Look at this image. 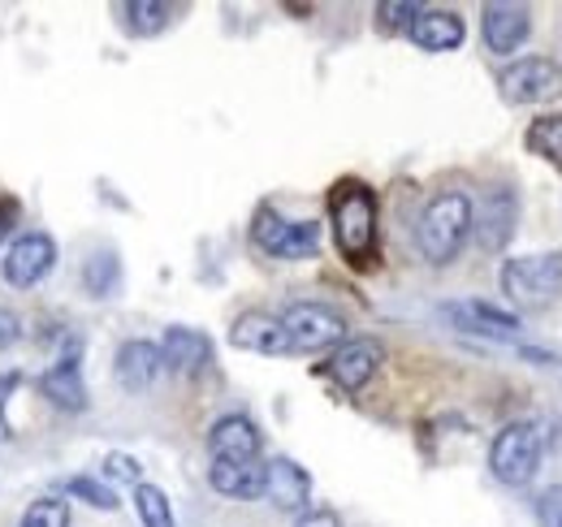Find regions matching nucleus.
<instances>
[{"label": "nucleus", "instance_id": "f03ea898", "mask_svg": "<svg viewBox=\"0 0 562 527\" xmlns=\"http://www.w3.org/2000/svg\"><path fill=\"white\" fill-rule=\"evenodd\" d=\"M472 234V199L463 191L432 195L416 221V247L428 264H450Z\"/></svg>", "mask_w": 562, "mask_h": 527}, {"label": "nucleus", "instance_id": "2eb2a0df", "mask_svg": "<svg viewBox=\"0 0 562 527\" xmlns=\"http://www.w3.org/2000/svg\"><path fill=\"white\" fill-rule=\"evenodd\" d=\"M229 346L251 355H290V337L273 312H243L229 329Z\"/></svg>", "mask_w": 562, "mask_h": 527}, {"label": "nucleus", "instance_id": "aec40b11", "mask_svg": "<svg viewBox=\"0 0 562 527\" xmlns=\"http://www.w3.org/2000/svg\"><path fill=\"white\" fill-rule=\"evenodd\" d=\"M209 484L225 497H265V459L251 462H212L209 467Z\"/></svg>", "mask_w": 562, "mask_h": 527}, {"label": "nucleus", "instance_id": "423d86ee", "mask_svg": "<svg viewBox=\"0 0 562 527\" xmlns=\"http://www.w3.org/2000/svg\"><path fill=\"white\" fill-rule=\"evenodd\" d=\"M285 337H290V350H338L347 341V316L325 307V303H290L278 316Z\"/></svg>", "mask_w": 562, "mask_h": 527}, {"label": "nucleus", "instance_id": "1a4fd4ad", "mask_svg": "<svg viewBox=\"0 0 562 527\" xmlns=\"http://www.w3.org/2000/svg\"><path fill=\"white\" fill-rule=\"evenodd\" d=\"M519 221V195L510 187H490L481 203H472V234L481 238L485 251H502L515 234Z\"/></svg>", "mask_w": 562, "mask_h": 527}, {"label": "nucleus", "instance_id": "7c9ffc66", "mask_svg": "<svg viewBox=\"0 0 562 527\" xmlns=\"http://www.w3.org/2000/svg\"><path fill=\"white\" fill-rule=\"evenodd\" d=\"M18 337H22V321L9 307H0V346H13Z\"/></svg>", "mask_w": 562, "mask_h": 527}, {"label": "nucleus", "instance_id": "a878e982", "mask_svg": "<svg viewBox=\"0 0 562 527\" xmlns=\"http://www.w3.org/2000/svg\"><path fill=\"white\" fill-rule=\"evenodd\" d=\"M66 493L82 497V502L95 506V511H117V506H122L117 493H113L104 480H95V475H74V480H66Z\"/></svg>", "mask_w": 562, "mask_h": 527}, {"label": "nucleus", "instance_id": "9d476101", "mask_svg": "<svg viewBox=\"0 0 562 527\" xmlns=\"http://www.w3.org/2000/svg\"><path fill=\"white\" fill-rule=\"evenodd\" d=\"M441 316H446L459 333H472V337H485V341H515L519 329H524L515 312H502V307L481 303V299L446 303V307H441Z\"/></svg>", "mask_w": 562, "mask_h": 527}, {"label": "nucleus", "instance_id": "cd10ccee", "mask_svg": "<svg viewBox=\"0 0 562 527\" xmlns=\"http://www.w3.org/2000/svg\"><path fill=\"white\" fill-rule=\"evenodd\" d=\"M104 480H122V484H143V462L135 455H122V450H113V455H104Z\"/></svg>", "mask_w": 562, "mask_h": 527}, {"label": "nucleus", "instance_id": "72a5a7b5", "mask_svg": "<svg viewBox=\"0 0 562 527\" xmlns=\"http://www.w3.org/2000/svg\"><path fill=\"white\" fill-rule=\"evenodd\" d=\"M554 527H562V515H559V524H554Z\"/></svg>", "mask_w": 562, "mask_h": 527}, {"label": "nucleus", "instance_id": "39448f33", "mask_svg": "<svg viewBox=\"0 0 562 527\" xmlns=\"http://www.w3.org/2000/svg\"><path fill=\"white\" fill-rule=\"evenodd\" d=\"M251 243L273 260H312L321 247V225L316 221H285L278 208L265 203L251 221Z\"/></svg>", "mask_w": 562, "mask_h": 527}, {"label": "nucleus", "instance_id": "ddd939ff", "mask_svg": "<svg viewBox=\"0 0 562 527\" xmlns=\"http://www.w3.org/2000/svg\"><path fill=\"white\" fill-rule=\"evenodd\" d=\"M265 497H269L278 511L303 515L307 502H312V475H307L294 459L278 455V459L265 462Z\"/></svg>", "mask_w": 562, "mask_h": 527}, {"label": "nucleus", "instance_id": "20e7f679", "mask_svg": "<svg viewBox=\"0 0 562 527\" xmlns=\"http://www.w3.org/2000/svg\"><path fill=\"white\" fill-rule=\"evenodd\" d=\"M541 455H546V437L532 419H515L506 424L490 446V471L493 480H502L506 489H524L537 480L541 471Z\"/></svg>", "mask_w": 562, "mask_h": 527}, {"label": "nucleus", "instance_id": "c85d7f7f", "mask_svg": "<svg viewBox=\"0 0 562 527\" xmlns=\"http://www.w3.org/2000/svg\"><path fill=\"white\" fill-rule=\"evenodd\" d=\"M294 527H342V519H338V511L316 506V511H303V515L294 519Z\"/></svg>", "mask_w": 562, "mask_h": 527}, {"label": "nucleus", "instance_id": "412c9836", "mask_svg": "<svg viewBox=\"0 0 562 527\" xmlns=\"http://www.w3.org/2000/svg\"><path fill=\"white\" fill-rule=\"evenodd\" d=\"M169 18H173V9L169 4H160V0H126V4H117V22L131 31V35H160L165 26H169Z\"/></svg>", "mask_w": 562, "mask_h": 527}, {"label": "nucleus", "instance_id": "f257e3e1", "mask_svg": "<svg viewBox=\"0 0 562 527\" xmlns=\"http://www.w3.org/2000/svg\"><path fill=\"white\" fill-rule=\"evenodd\" d=\"M329 216H334V243L342 260L355 268H368L376 260V195L363 182H338L329 195Z\"/></svg>", "mask_w": 562, "mask_h": 527}, {"label": "nucleus", "instance_id": "0eeeda50", "mask_svg": "<svg viewBox=\"0 0 562 527\" xmlns=\"http://www.w3.org/2000/svg\"><path fill=\"white\" fill-rule=\"evenodd\" d=\"M506 104H550L562 96V66L550 57H519L497 74Z\"/></svg>", "mask_w": 562, "mask_h": 527}, {"label": "nucleus", "instance_id": "6ab92c4d", "mask_svg": "<svg viewBox=\"0 0 562 527\" xmlns=\"http://www.w3.org/2000/svg\"><path fill=\"white\" fill-rule=\"evenodd\" d=\"M165 372V359H160V346H151V341H126L122 350H117V381L131 390V394H143L156 377Z\"/></svg>", "mask_w": 562, "mask_h": 527}, {"label": "nucleus", "instance_id": "7ed1b4c3", "mask_svg": "<svg viewBox=\"0 0 562 527\" xmlns=\"http://www.w3.org/2000/svg\"><path fill=\"white\" fill-rule=\"evenodd\" d=\"M502 294L519 312H546L562 294V251L550 256H515L502 264Z\"/></svg>", "mask_w": 562, "mask_h": 527}, {"label": "nucleus", "instance_id": "393cba45", "mask_svg": "<svg viewBox=\"0 0 562 527\" xmlns=\"http://www.w3.org/2000/svg\"><path fill=\"white\" fill-rule=\"evenodd\" d=\"M82 281H87V290L95 294V299H109L113 290H117V281H122V264L113 251H104V256H95V260L82 268Z\"/></svg>", "mask_w": 562, "mask_h": 527}, {"label": "nucleus", "instance_id": "a211bd4d", "mask_svg": "<svg viewBox=\"0 0 562 527\" xmlns=\"http://www.w3.org/2000/svg\"><path fill=\"white\" fill-rule=\"evenodd\" d=\"M44 394L53 406H61V411H82L87 406V385H82V363H78V346H66V355L44 372Z\"/></svg>", "mask_w": 562, "mask_h": 527}, {"label": "nucleus", "instance_id": "5701e85b", "mask_svg": "<svg viewBox=\"0 0 562 527\" xmlns=\"http://www.w3.org/2000/svg\"><path fill=\"white\" fill-rule=\"evenodd\" d=\"M135 511H139L143 527H178L165 489H156V484H139V489H135Z\"/></svg>", "mask_w": 562, "mask_h": 527}, {"label": "nucleus", "instance_id": "b1692460", "mask_svg": "<svg viewBox=\"0 0 562 527\" xmlns=\"http://www.w3.org/2000/svg\"><path fill=\"white\" fill-rule=\"evenodd\" d=\"M18 527H70V502L57 497V493L35 497V502L26 506V515H22Z\"/></svg>", "mask_w": 562, "mask_h": 527}, {"label": "nucleus", "instance_id": "c756f323", "mask_svg": "<svg viewBox=\"0 0 562 527\" xmlns=\"http://www.w3.org/2000/svg\"><path fill=\"white\" fill-rule=\"evenodd\" d=\"M13 390H18V377H13V372H4V377H0V446L9 441V419H4V402H9V394H13Z\"/></svg>", "mask_w": 562, "mask_h": 527}, {"label": "nucleus", "instance_id": "bb28decb", "mask_svg": "<svg viewBox=\"0 0 562 527\" xmlns=\"http://www.w3.org/2000/svg\"><path fill=\"white\" fill-rule=\"evenodd\" d=\"M420 9L424 4L416 0H385V4H376V22H381V31H412Z\"/></svg>", "mask_w": 562, "mask_h": 527}, {"label": "nucleus", "instance_id": "4468645a", "mask_svg": "<svg viewBox=\"0 0 562 527\" xmlns=\"http://www.w3.org/2000/svg\"><path fill=\"white\" fill-rule=\"evenodd\" d=\"M212 462H251L260 459V428L247 415H221L209 428Z\"/></svg>", "mask_w": 562, "mask_h": 527}, {"label": "nucleus", "instance_id": "473e14b6", "mask_svg": "<svg viewBox=\"0 0 562 527\" xmlns=\"http://www.w3.org/2000/svg\"><path fill=\"white\" fill-rule=\"evenodd\" d=\"M524 359H532L537 368H550V363H554V355H546V350H532V346L524 350Z\"/></svg>", "mask_w": 562, "mask_h": 527}, {"label": "nucleus", "instance_id": "2f4dec72", "mask_svg": "<svg viewBox=\"0 0 562 527\" xmlns=\"http://www.w3.org/2000/svg\"><path fill=\"white\" fill-rule=\"evenodd\" d=\"M18 216H22V208H18V199H0V238L18 225Z\"/></svg>", "mask_w": 562, "mask_h": 527}, {"label": "nucleus", "instance_id": "4be33fe9", "mask_svg": "<svg viewBox=\"0 0 562 527\" xmlns=\"http://www.w3.org/2000/svg\"><path fill=\"white\" fill-rule=\"evenodd\" d=\"M524 143H528L532 156H541V160H550V165L562 169V113L537 117V122L528 126V134H524Z\"/></svg>", "mask_w": 562, "mask_h": 527}, {"label": "nucleus", "instance_id": "dca6fc26", "mask_svg": "<svg viewBox=\"0 0 562 527\" xmlns=\"http://www.w3.org/2000/svg\"><path fill=\"white\" fill-rule=\"evenodd\" d=\"M160 359L169 372H182V377H200L204 368L212 363V341L209 333L200 329H169L165 341H160Z\"/></svg>", "mask_w": 562, "mask_h": 527}, {"label": "nucleus", "instance_id": "f8f14e48", "mask_svg": "<svg viewBox=\"0 0 562 527\" xmlns=\"http://www.w3.org/2000/svg\"><path fill=\"white\" fill-rule=\"evenodd\" d=\"M481 31H485V44L497 57H510L524 48L528 31H532V9L528 4H506V0H493L481 13Z\"/></svg>", "mask_w": 562, "mask_h": 527}, {"label": "nucleus", "instance_id": "9b49d317", "mask_svg": "<svg viewBox=\"0 0 562 527\" xmlns=\"http://www.w3.org/2000/svg\"><path fill=\"white\" fill-rule=\"evenodd\" d=\"M53 264H57V243L48 238V234H22L13 247H9V256H4V281L13 285V290H31V285H40L48 272H53Z\"/></svg>", "mask_w": 562, "mask_h": 527}, {"label": "nucleus", "instance_id": "6e6552de", "mask_svg": "<svg viewBox=\"0 0 562 527\" xmlns=\"http://www.w3.org/2000/svg\"><path fill=\"white\" fill-rule=\"evenodd\" d=\"M381 363H385V346L376 341V337H347L334 355H329V377H334V385L342 390V394H359L376 372H381Z\"/></svg>", "mask_w": 562, "mask_h": 527}, {"label": "nucleus", "instance_id": "f3484780", "mask_svg": "<svg viewBox=\"0 0 562 527\" xmlns=\"http://www.w3.org/2000/svg\"><path fill=\"white\" fill-rule=\"evenodd\" d=\"M412 44L424 53H454L463 44V18L454 9H420V18L412 22Z\"/></svg>", "mask_w": 562, "mask_h": 527}]
</instances>
